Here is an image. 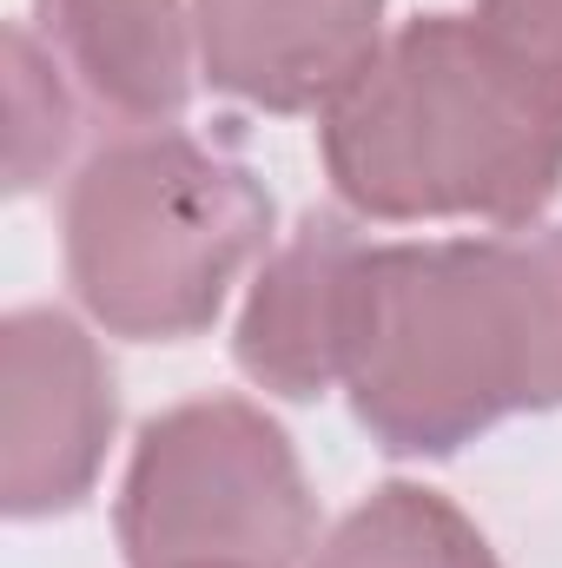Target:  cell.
Instances as JSON below:
<instances>
[{"label": "cell", "instance_id": "obj_1", "mask_svg": "<svg viewBox=\"0 0 562 568\" xmlns=\"http://www.w3.org/2000/svg\"><path fill=\"white\" fill-rule=\"evenodd\" d=\"M344 390L391 456H450L562 404V232L371 245Z\"/></svg>", "mask_w": 562, "mask_h": 568}, {"label": "cell", "instance_id": "obj_2", "mask_svg": "<svg viewBox=\"0 0 562 568\" xmlns=\"http://www.w3.org/2000/svg\"><path fill=\"white\" fill-rule=\"evenodd\" d=\"M324 172L364 219L523 225L562 185V113L476 20H411L324 106Z\"/></svg>", "mask_w": 562, "mask_h": 568}, {"label": "cell", "instance_id": "obj_3", "mask_svg": "<svg viewBox=\"0 0 562 568\" xmlns=\"http://www.w3.org/2000/svg\"><path fill=\"white\" fill-rule=\"evenodd\" d=\"M272 199L219 145L133 133L100 145L67 192V278L120 337H192L265 252Z\"/></svg>", "mask_w": 562, "mask_h": 568}, {"label": "cell", "instance_id": "obj_4", "mask_svg": "<svg viewBox=\"0 0 562 568\" xmlns=\"http://www.w3.org/2000/svg\"><path fill=\"white\" fill-rule=\"evenodd\" d=\"M311 523L304 469L259 404L199 397L140 429L120 489L133 568H291Z\"/></svg>", "mask_w": 562, "mask_h": 568}, {"label": "cell", "instance_id": "obj_5", "mask_svg": "<svg viewBox=\"0 0 562 568\" xmlns=\"http://www.w3.org/2000/svg\"><path fill=\"white\" fill-rule=\"evenodd\" d=\"M113 371L67 311H13L0 324V503L7 516H60L93 496L113 443Z\"/></svg>", "mask_w": 562, "mask_h": 568}, {"label": "cell", "instance_id": "obj_6", "mask_svg": "<svg viewBox=\"0 0 562 568\" xmlns=\"http://www.w3.org/2000/svg\"><path fill=\"white\" fill-rule=\"evenodd\" d=\"M199 67L265 113H324L384 47V0H192Z\"/></svg>", "mask_w": 562, "mask_h": 568}, {"label": "cell", "instance_id": "obj_7", "mask_svg": "<svg viewBox=\"0 0 562 568\" xmlns=\"http://www.w3.org/2000/svg\"><path fill=\"white\" fill-rule=\"evenodd\" d=\"M364 239L338 212H311L291 245L259 272L239 317V371L279 397H318L344 384Z\"/></svg>", "mask_w": 562, "mask_h": 568}, {"label": "cell", "instance_id": "obj_8", "mask_svg": "<svg viewBox=\"0 0 562 568\" xmlns=\"http://www.w3.org/2000/svg\"><path fill=\"white\" fill-rule=\"evenodd\" d=\"M47 47L120 120L165 126L192 100V40L179 0H33Z\"/></svg>", "mask_w": 562, "mask_h": 568}, {"label": "cell", "instance_id": "obj_9", "mask_svg": "<svg viewBox=\"0 0 562 568\" xmlns=\"http://www.w3.org/2000/svg\"><path fill=\"white\" fill-rule=\"evenodd\" d=\"M311 568H496V556L450 496L391 483L324 536Z\"/></svg>", "mask_w": 562, "mask_h": 568}, {"label": "cell", "instance_id": "obj_10", "mask_svg": "<svg viewBox=\"0 0 562 568\" xmlns=\"http://www.w3.org/2000/svg\"><path fill=\"white\" fill-rule=\"evenodd\" d=\"M67 140H73V100L60 87L53 53L27 27H7V185L33 192L60 165Z\"/></svg>", "mask_w": 562, "mask_h": 568}, {"label": "cell", "instance_id": "obj_11", "mask_svg": "<svg viewBox=\"0 0 562 568\" xmlns=\"http://www.w3.org/2000/svg\"><path fill=\"white\" fill-rule=\"evenodd\" d=\"M476 27L562 113V0H476Z\"/></svg>", "mask_w": 562, "mask_h": 568}]
</instances>
